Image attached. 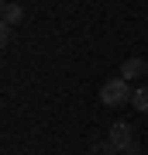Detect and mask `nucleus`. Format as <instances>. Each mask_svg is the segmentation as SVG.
<instances>
[{
    "label": "nucleus",
    "instance_id": "4",
    "mask_svg": "<svg viewBox=\"0 0 148 155\" xmlns=\"http://www.w3.org/2000/svg\"><path fill=\"white\" fill-rule=\"evenodd\" d=\"M24 17V7L21 4H4V24H14Z\"/></svg>",
    "mask_w": 148,
    "mask_h": 155
},
{
    "label": "nucleus",
    "instance_id": "5",
    "mask_svg": "<svg viewBox=\"0 0 148 155\" xmlns=\"http://www.w3.org/2000/svg\"><path fill=\"white\" fill-rule=\"evenodd\" d=\"M131 104H134V110H141V114H148V86H138V90H134Z\"/></svg>",
    "mask_w": 148,
    "mask_h": 155
},
{
    "label": "nucleus",
    "instance_id": "6",
    "mask_svg": "<svg viewBox=\"0 0 148 155\" xmlns=\"http://www.w3.org/2000/svg\"><path fill=\"white\" fill-rule=\"evenodd\" d=\"M93 155H117V145L110 141V138H104V141L93 145Z\"/></svg>",
    "mask_w": 148,
    "mask_h": 155
},
{
    "label": "nucleus",
    "instance_id": "2",
    "mask_svg": "<svg viewBox=\"0 0 148 155\" xmlns=\"http://www.w3.org/2000/svg\"><path fill=\"white\" fill-rule=\"evenodd\" d=\"M107 138L117 145V152H127V155H134V152H138V141H134V127H131V124H124V121H114V124H110Z\"/></svg>",
    "mask_w": 148,
    "mask_h": 155
},
{
    "label": "nucleus",
    "instance_id": "7",
    "mask_svg": "<svg viewBox=\"0 0 148 155\" xmlns=\"http://www.w3.org/2000/svg\"><path fill=\"white\" fill-rule=\"evenodd\" d=\"M145 72H148V62H145Z\"/></svg>",
    "mask_w": 148,
    "mask_h": 155
},
{
    "label": "nucleus",
    "instance_id": "1",
    "mask_svg": "<svg viewBox=\"0 0 148 155\" xmlns=\"http://www.w3.org/2000/svg\"><path fill=\"white\" fill-rule=\"evenodd\" d=\"M131 97H134V90L127 86V79H121V76L107 79V83L100 86V104L104 107H124V104H131Z\"/></svg>",
    "mask_w": 148,
    "mask_h": 155
},
{
    "label": "nucleus",
    "instance_id": "3",
    "mask_svg": "<svg viewBox=\"0 0 148 155\" xmlns=\"http://www.w3.org/2000/svg\"><path fill=\"white\" fill-rule=\"evenodd\" d=\"M141 72H145V62L141 59H124L121 62V79H127V83H131L134 76H141Z\"/></svg>",
    "mask_w": 148,
    "mask_h": 155
}]
</instances>
